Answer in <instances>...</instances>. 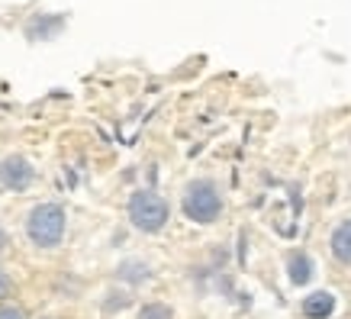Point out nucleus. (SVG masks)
<instances>
[{
  "label": "nucleus",
  "mask_w": 351,
  "mask_h": 319,
  "mask_svg": "<svg viewBox=\"0 0 351 319\" xmlns=\"http://www.w3.org/2000/svg\"><path fill=\"white\" fill-rule=\"evenodd\" d=\"M181 210L184 216L197 226H213L226 210V200L219 193V184L210 178H193L181 193Z\"/></svg>",
  "instance_id": "1"
},
{
  "label": "nucleus",
  "mask_w": 351,
  "mask_h": 319,
  "mask_svg": "<svg viewBox=\"0 0 351 319\" xmlns=\"http://www.w3.org/2000/svg\"><path fill=\"white\" fill-rule=\"evenodd\" d=\"M68 233V213L62 203H36L26 213V239L36 248H58Z\"/></svg>",
  "instance_id": "2"
},
{
  "label": "nucleus",
  "mask_w": 351,
  "mask_h": 319,
  "mask_svg": "<svg viewBox=\"0 0 351 319\" xmlns=\"http://www.w3.org/2000/svg\"><path fill=\"white\" fill-rule=\"evenodd\" d=\"M126 216L129 223L136 226L138 233L145 235H155L161 233L171 220V203L161 197V193L149 191V187H142V191H132L126 200Z\"/></svg>",
  "instance_id": "3"
},
{
  "label": "nucleus",
  "mask_w": 351,
  "mask_h": 319,
  "mask_svg": "<svg viewBox=\"0 0 351 319\" xmlns=\"http://www.w3.org/2000/svg\"><path fill=\"white\" fill-rule=\"evenodd\" d=\"M32 184H36V168H32L29 158H23V155H7V158H0V187L3 191H29Z\"/></svg>",
  "instance_id": "4"
},
{
  "label": "nucleus",
  "mask_w": 351,
  "mask_h": 319,
  "mask_svg": "<svg viewBox=\"0 0 351 319\" xmlns=\"http://www.w3.org/2000/svg\"><path fill=\"white\" fill-rule=\"evenodd\" d=\"M335 313V294L332 290H313L303 297V316L306 319H329Z\"/></svg>",
  "instance_id": "5"
},
{
  "label": "nucleus",
  "mask_w": 351,
  "mask_h": 319,
  "mask_svg": "<svg viewBox=\"0 0 351 319\" xmlns=\"http://www.w3.org/2000/svg\"><path fill=\"white\" fill-rule=\"evenodd\" d=\"M329 248H332V258H335L339 265L351 268V220H345V223H339L332 229Z\"/></svg>",
  "instance_id": "6"
},
{
  "label": "nucleus",
  "mask_w": 351,
  "mask_h": 319,
  "mask_svg": "<svg viewBox=\"0 0 351 319\" xmlns=\"http://www.w3.org/2000/svg\"><path fill=\"white\" fill-rule=\"evenodd\" d=\"M313 274H316L313 258H309L306 252H290V255H287V277H290V284L303 287V284H309V281H313Z\"/></svg>",
  "instance_id": "7"
},
{
  "label": "nucleus",
  "mask_w": 351,
  "mask_h": 319,
  "mask_svg": "<svg viewBox=\"0 0 351 319\" xmlns=\"http://www.w3.org/2000/svg\"><path fill=\"white\" fill-rule=\"evenodd\" d=\"M117 277H123V281H129V284H149L152 281V268L145 265V261H123V265L117 268Z\"/></svg>",
  "instance_id": "8"
},
{
  "label": "nucleus",
  "mask_w": 351,
  "mask_h": 319,
  "mask_svg": "<svg viewBox=\"0 0 351 319\" xmlns=\"http://www.w3.org/2000/svg\"><path fill=\"white\" fill-rule=\"evenodd\" d=\"M136 319H174V309L168 303H161V300H152V303H142Z\"/></svg>",
  "instance_id": "9"
},
{
  "label": "nucleus",
  "mask_w": 351,
  "mask_h": 319,
  "mask_svg": "<svg viewBox=\"0 0 351 319\" xmlns=\"http://www.w3.org/2000/svg\"><path fill=\"white\" fill-rule=\"evenodd\" d=\"M13 294V281H10V274L0 268V303H7V297Z\"/></svg>",
  "instance_id": "10"
},
{
  "label": "nucleus",
  "mask_w": 351,
  "mask_h": 319,
  "mask_svg": "<svg viewBox=\"0 0 351 319\" xmlns=\"http://www.w3.org/2000/svg\"><path fill=\"white\" fill-rule=\"evenodd\" d=\"M0 319H26V313L13 303H0Z\"/></svg>",
  "instance_id": "11"
},
{
  "label": "nucleus",
  "mask_w": 351,
  "mask_h": 319,
  "mask_svg": "<svg viewBox=\"0 0 351 319\" xmlns=\"http://www.w3.org/2000/svg\"><path fill=\"white\" fill-rule=\"evenodd\" d=\"M10 248V235H7V229H3V223H0V255Z\"/></svg>",
  "instance_id": "12"
},
{
  "label": "nucleus",
  "mask_w": 351,
  "mask_h": 319,
  "mask_svg": "<svg viewBox=\"0 0 351 319\" xmlns=\"http://www.w3.org/2000/svg\"><path fill=\"white\" fill-rule=\"evenodd\" d=\"M45 319H49V316H45Z\"/></svg>",
  "instance_id": "13"
}]
</instances>
